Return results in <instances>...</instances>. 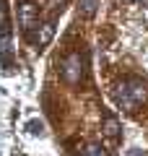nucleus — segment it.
<instances>
[{"mask_svg": "<svg viewBox=\"0 0 148 156\" xmlns=\"http://www.w3.org/2000/svg\"><path fill=\"white\" fill-rule=\"evenodd\" d=\"M112 99L120 109L125 112H138L148 101V83L138 76H125L112 86Z\"/></svg>", "mask_w": 148, "mask_h": 156, "instance_id": "f257e3e1", "label": "nucleus"}, {"mask_svg": "<svg viewBox=\"0 0 148 156\" xmlns=\"http://www.w3.org/2000/svg\"><path fill=\"white\" fill-rule=\"evenodd\" d=\"M60 76L68 86H78L86 78V55L83 52H68L60 60Z\"/></svg>", "mask_w": 148, "mask_h": 156, "instance_id": "f03ea898", "label": "nucleus"}, {"mask_svg": "<svg viewBox=\"0 0 148 156\" xmlns=\"http://www.w3.org/2000/svg\"><path fill=\"white\" fill-rule=\"evenodd\" d=\"M52 37H55V23H52V21H39L34 29L26 31V39L31 42L34 47H39V50L47 47L49 42H52Z\"/></svg>", "mask_w": 148, "mask_h": 156, "instance_id": "7ed1b4c3", "label": "nucleus"}, {"mask_svg": "<svg viewBox=\"0 0 148 156\" xmlns=\"http://www.w3.org/2000/svg\"><path fill=\"white\" fill-rule=\"evenodd\" d=\"M18 23H21L23 34L39 23V5L34 0H21L18 3Z\"/></svg>", "mask_w": 148, "mask_h": 156, "instance_id": "20e7f679", "label": "nucleus"}, {"mask_svg": "<svg viewBox=\"0 0 148 156\" xmlns=\"http://www.w3.org/2000/svg\"><path fill=\"white\" fill-rule=\"evenodd\" d=\"M104 135H107L109 140H117V135H120V122H117L112 115L104 117Z\"/></svg>", "mask_w": 148, "mask_h": 156, "instance_id": "39448f33", "label": "nucleus"}, {"mask_svg": "<svg viewBox=\"0 0 148 156\" xmlns=\"http://www.w3.org/2000/svg\"><path fill=\"white\" fill-rule=\"evenodd\" d=\"M96 8H99V0H78V13L83 18H91L96 13Z\"/></svg>", "mask_w": 148, "mask_h": 156, "instance_id": "423d86ee", "label": "nucleus"}, {"mask_svg": "<svg viewBox=\"0 0 148 156\" xmlns=\"http://www.w3.org/2000/svg\"><path fill=\"white\" fill-rule=\"evenodd\" d=\"M78 156H109V154H107V148H101V146L91 143V146H86V148H83Z\"/></svg>", "mask_w": 148, "mask_h": 156, "instance_id": "0eeeda50", "label": "nucleus"}, {"mask_svg": "<svg viewBox=\"0 0 148 156\" xmlns=\"http://www.w3.org/2000/svg\"><path fill=\"white\" fill-rule=\"evenodd\" d=\"M65 3H68V0H47V5L52 8V11H62V8H65Z\"/></svg>", "mask_w": 148, "mask_h": 156, "instance_id": "6e6552de", "label": "nucleus"}, {"mask_svg": "<svg viewBox=\"0 0 148 156\" xmlns=\"http://www.w3.org/2000/svg\"><path fill=\"white\" fill-rule=\"evenodd\" d=\"M125 3H132V5H148V0H125Z\"/></svg>", "mask_w": 148, "mask_h": 156, "instance_id": "1a4fd4ad", "label": "nucleus"}]
</instances>
